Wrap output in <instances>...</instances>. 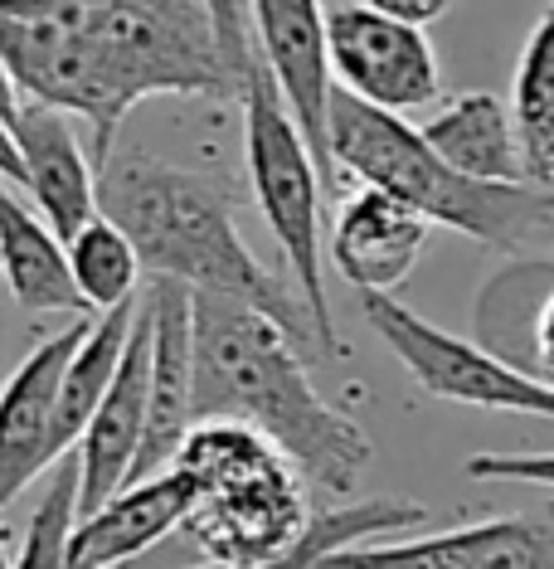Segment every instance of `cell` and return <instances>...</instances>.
Wrapping results in <instances>:
<instances>
[{
	"instance_id": "obj_1",
	"label": "cell",
	"mask_w": 554,
	"mask_h": 569,
	"mask_svg": "<svg viewBox=\"0 0 554 569\" xmlns=\"http://www.w3.org/2000/svg\"><path fill=\"white\" fill-rule=\"evenodd\" d=\"M0 63L20 102L93 132V171L141 102H239L204 0H0Z\"/></svg>"
},
{
	"instance_id": "obj_2",
	"label": "cell",
	"mask_w": 554,
	"mask_h": 569,
	"mask_svg": "<svg viewBox=\"0 0 554 569\" xmlns=\"http://www.w3.org/2000/svg\"><path fill=\"white\" fill-rule=\"evenodd\" d=\"M243 423L268 438L302 482L355 491L375 462L370 438L306 375V351L239 297L190 292V423Z\"/></svg>"
},
{
	"instance_id": "obj_3",
	"label": "cell",
	"mask_w": 554,
	"mask_h": 569,
	"mask_svg": "<svg viewBox=\"0 0 554 569\" xmlns=\"http://www.w3.org/2000/svg\"><path fill=\"white\" fill-rule=\"evenodd\" d=\"M98 214L132 239L141 273L171 278L190 292L239 297L278 321L298 351H316L302 297L243 243L234 200L210 176L151 151H112L98 171Z\"/></svg>"
},
{
	"instance_id": "obj_4",
	"label": "cell",
	"mask_w": 554,
	"mask_h": 569,
	"mask_svg": "<svg viewBox=\"0 0 554 569\" xmlns=\"http://www.w3.org/2000/svg\"><path fill=\"white\" fill-rule=\"evenodd\" d=\"M326 147L336 171L404 200L423 224H443L496 253H525V243L554 224V186H492L462 176L419 137V127L365 108L341 88H331L326 102Z\"/></svg>"
},
{
	"instance_id": "obj_5",
	"label": "cell",
	"mask_w": 554,
	"mask_h": 569,
	"mask_svg": "<svg viewBox=\"0 0 554 569\" xmlns=\"http://www.w3.org/2000/svg\"><path fill=\"white\" fill-rule=\"evenodd\" d=\"M171 468L195 487L185 530L219 569H258L278 560L312 521L302 472L243 423H195Z\"/></svg>"
},
{
	"instance_id": "obj_6",
	"label": "cell",
	"mask_w": 554,
	"mask_h": 569,
	"mask_svg": "<svg viewBox=\"0 0 554 569\" xmlns=\"http://www.w3.org/2000/svg\"><path fill=\"white\" fill-rule=\"evenodd\" d=\"M243 102V166H249V186L253 200L263 210L268 229H273L282 258H288V282L302 297L306 317L316 331V351L321 356H345L351 346L341 341L336 317H331V297H326V249H321V171L306 151V141L292 122L288 102L278 98L273 79L263 73L258 54L243 69L239 83Z\"/></svg>"
},
{
	"instance_id": "obj_7",
	"label": "cell",
	"mask_w": 554,
	"mask_h": 569,
	"mask_svg": "<svg viewBox=\"0 0 554 569\" xmlns=\"http://www.w3.org/2000/svg\"><path fill=\"white\" fill-rule=\"evenodd\" d=\"M360 312L370 331L390 346V356L409 370V380L423 395L462 409H496V413H531V419H554V385L535 375L486 356L467 336H453L404 307L399 297L360 292Z\"/></svg>"
},
{
	"instance_id": "obj_8",
	"label": "cell",
	"mask_w": 554,
	"mask_h": 569,
	"mask_svg": "<svg viewBox=\"0 0 554 569\" xmlns=\"http://www.w3.org/2000/svg\"><path fill=\"white\" fill-rule=\"evenodd\" d=\"M326 63L341 79V93L390 118L443 102V63L429 30L390 20L370 6H336L326 16Z\"/></svg>"
},
{
	"instance_id": "obj_9",
	"label": "cell",
	"mask_w": 554,
	"mask_h": 569,
	"mask_svg": "<svg viewBox=\"0 0 554 569\" xmlns=\"http://www.w3.org/2000/svg\"><path fill=\"white\" fill-rule=\"evenodd\" d=\"M316 569H554V501L409 540H360Z\"/></svg>"
},
{
	"instance_id": "obj_10",
	"label": "cell",
	"mask_w": 554,
	"mask_h": 569,
	"mask_svg": "<svg viewBox=\"0 0 554 569\" xmlns=\"http://www.w3.org/2000/svg\"><path fill=\"white\" fill-rule=\"evenodd\" d=\"M249 40L278 98L288 102L292 122L312 151L321 186L331 180L326 147V102H331V63H326V6L321 0H249Z\"/></svg>"
},
{
	"instance_id": "obj_11",
	"label": "cell",
	"mask_w": 554,
	"mask_h": 569,
	"mask_svg": "<svg viewBox=\"0 0 554 569\" xmlns=\"http://www.w3.org/2000/svg\"><path fill=\"white\" fill-rule=\"evenodd\" d=\"M147 366H151V321L137 297V317H132V336L122 346V360L112 370L88 429L73 443V462H79V501H73V516H88L93 507H102L132 477L141 423H147Z\"/></svg>"
},
{
	"instance_id": "obj_12",
	"label": "cell",
	"mask_w": 554,
	"mask_h": 569,
	"mask_svg": "<svg viewBox=\"0 0 554 569\" xmlns=\"http://www.w3.org/2000/svg\"><path fill=\"white\" fill-rule=\"evenodd\" d=\"M83 327L88 321H73V327L44 336L0 390V516L16 507V497L34 477L59 462L54 399H59V375L69 366Z\"/></svg>"
},
{
	"instance_id": "obj_13",
	"label": "cell",
	"mask_w": 554,
	"mask_h": 569,
	"mask_svg": "<svg viewBox=\"0 0 554 569\" xmlns=\"http://www.w3.org/2000/svg\"><path fill=\"white\" fill-rule=\"evenodd\" d=\"M151 321V366H147V423H141L137 462L127 482L165 472L175 462L190 423V288L171 278H151L147 297Z\"/></svg>"
},
{
	"instance_id": "obj_14",
	"label": "cell",
	"mask_w": 554,
	"mask_h": 569,
	"mask_svg": "<svg viewBox=\"0 0 554 569\" xmlns=\"http://www.w3.org/2000/svg\"><path fill=\"white\" fill-rule=\"evenodd\" d=\"M195 487L180 468L151 472L141 482L112 491L102 507L73 516L69 526V569H118L147 555L157 540L185 526Z\"/></svg>"
},
{
	"instance_id": "obj_15",
	"label": "cell",
	"mask_w": 554,
	"mask_h": 569,
	"mask_svg": "<svg viewBox=\"0 0 554 569\" xmlns=\"http://www.w3.org/2000/svg\"><path fill=\"white\" fill-rule=\"evenodd\" d=\"M429 229L404 200L384 196L375 186H355L341 200L336 224H331V263L355 292H384L419 268L429 249Z\"/></svg>"
},
{
	"instance_id": "obj_16",
	"label": "cell",
	"mask_w": 554,
	"mask_h": 569,
	"mask_svg": "<svg viewBox=\"0 0 554 569\" xmlns=\"http://www.w3.org/2000/svg\"><path fill=\"white\" fill-rule=\"evenodd\" d=\"M10 137L20 151V186L40 204V219L59 239H73L98 214V171L69 118L40 102H20Z\"/></svg>"
},
{
	"instance_id": "obj_17",
	"label": "cell",
	"mask_w": 554,
	"mask_h": 569,
	"mask_svg": "<svg viewBox=\"0 0 554 569\" xmlns=\"http://www.w3.org/2000/svg\"><path fill=\"white\" fill-rule=\"evenodd\" d=\"M419 137L443 157L453 171L472 180H492V186H540L525 166L521 137H515L511 108L486 88L447 98L429 122L419 127Z\"/></svg>"
},
{
	"instance_id": "obj_18",
	"label": "cell",
	"mask_w": 554,
	"mask_h": 569,
	"mask_svg": "<svg viewBox=\"0 0 554 569\" xmlns=\"http://www.w3.org/2000/svg\"><path fill=\"white\" fill-rule=\"evenodd\" d=\"M0 278L24 312H88L73 292L63 239L0 180Z\"/></svg>"
},
{
	"instance_id": "obj_19",
	"label": "cell",
	"mask_w": 554,
	"mask_h": 569,
	"mask_svg": "<svg viewBox=\"0 0 554 569\" xmlns=\"http://www.w3.org/2000/svg\"><path fill=\"white\" fill-rule=\"evenodd\" d=\"M132 317H137V302H122L112 312H102L98 321H88L79 346H73L69 366L59 375V399H54V443H59V458L73 452L79 433L88 429L93 419L102 390H108L112 370L122 360V346L132 336Z\"/></svg>"
},
{
	"instance_id": "obj_20",
	"label": "cell",
	"mask_w": 554,
	"mask_h": 569,
	"mask_svg": "<svg viewBox=\"0 0 554 569\" xmlns=\"http://www.w3.org/2000/svg\"><path fill=\"white\" fill-rule=\"evenodd\" d=\"M506 108L531 176L540 186H554V0H545V10L525 34Z\"/></svg>"
},
{
	"instance_id": "obj_21",
	"label": "cell",
	"mask_w": 554,
	"mask_h": 569,
	"mask_svg": "<svg viewBox=\"0 0 554 569\" xmlns=\"http://www.w3.org/2000/svg\"><path fill=\"white\" fill-rule=\"evenodd\" d=\"M423 521H429V511H423L419 501H399V497L345 501V507L316 511L298 536V546L282 550L278 560H268L258 569H316L326 555H336L345 546H360V540H370V536H390V530H414Z\"/></svg>"
},
{
	"instance_id": "obj_22",
	"label": "cell",
	"mask_w": 554,
	"mask_h": 569,
	"mask_svg": "<svg viewBox=\"0 0 554 569\" xmlns=\"http://www.w3.org/2000/svg\"><path fill=\"white\" fill-rule=\"evenodd\" d=\"M63 258H69L73 292L83 297L88 312H112L122 302H137L141 288V258L132 239L122 234L112 219L93 214L73 239H63Z\"/></svg>"
},
{
	"instance_id": "obj_23",
	"label": "cell",
	"mask_w": 554,
	"mask_h": 569,
	"mask_svg": "<svg viewBox=\"0 0 554 569\" xmlns=\"http://www.w3.org/2000/svg\"><path fill=\"white\" fill-rule=\"evenodd\" d=\"M73 501H79V462L63 452L54 462L40 507L24 526V546L16 569H69V526H73Z\"/></svg>"
},
{
	"instance_id": "obj_24",
	"label": "cell",
	"mask_w": 554,
	"mask_h": 569,
	"mask_svg": "<svg viewBox=\"0 0 554 569\" xmlns=\"http://www.w3.org/2000/svg\"><path fill=\"white\" fill-rule=\"evenodd\" d=\"M467 477L554 491V452H476V458H467Z\"/></svg>"
},
{
	"instance_id": "obj_25",
	"label": "cell",
	"mask_w": 554,
	"mask_h": 569,
	"mask_svg": "<svg viewBox=\"0 0 554 569\" xmlns=\"http://www.w3.org/2000/svg\"><path fill=\"white\" fill-rule=\"evenodd\" d=\"M210 10V24H214V40L224 49V63L229 73L243 83V69L253 59V40H249V0H204Z\"/></svg>"
},
{
	"instance_id": "obj_26",
	"label": "cell",
	"mask_w": 554,
	"mask_h": 569,
	"mask_svg": "<svg viewBox=\"0 0 554 569\" xmlns=\"http://www.w3.org/2000/svg\"><path fill=\"white\" fill-rule=\"evenodd\" d=\"M525 375L554 385V282L540 292V302L531 312V331H525Z\"/></svg>"
},
{
	"instance_id": "obj_27",
	"label": "cell",
	"mask_w": 554,
	"mask_h": 569,
	"mask_svg": "<svg viewBox=\"0 0 554 569\" xmlns=\"http://www.w3.org/2000/svg\"><path fill=\"white\" fill-rule=\"evenodd\" d=\"M360 6H370V10H380V16L419 24V30H423V24L443 20L447 10H453V0H360Z\"/></svg>"
},
{
	"instance_id": "obj_28",
	"label": "cell",
	"mask_w": 554,
	"mask_h": 569,
	"mask_svg": "<svg viewBox=\"0 0 554 569\" xmlns=\"http://www.w3.org/2000/svg\"><path fill=\"white\" fill-rule=\"evenodd\" d=\"M0 180L6 186H20V151H16V137H10V122L0 118Z\"/></svg>"
},
{
	"instance_id": "obj_29",
	"label": "cell",
	"mask_w": 554,
	"mask_h": 569,
	"mask_svg": "<svg viewBox=\"0 0 554 569\" xmlns=\"http://www.w3.org/2000/svg\"><path fill=\"white\" fill-rule=\"evenodd\" d=\"M16 112H20V93H16V83H10L6 63H0V118L16 122Z\"/></svg>"
},
{
	"instance_id": "obj_30",
	"label": "cell",
	"mask_w": 554,
	"mask_h": 569,
	"mask_svg": "<svg viewBox=\"0 0 554 569\" xmlns=\"http://www.w3.org/2000/svg\"><path fill=\"white\" fill-rule=\"evenodd\" d=\"M0 569H16V560H10V540H6V526H0Z\"/></svg>"
},
{
	"instance_id": "obj_31",
	"label": "cell",
	"mask_w": 554,
	"mask_h": 569,
	"mask_svg": "<svg viewBox=\"0 0 554 569\" xmlns=\"http://www.w3.org/2000/svg\"><path fill=\"white\" fill-rule=\"evenodd\" d=\"M195 569H219V565H210V560H204V565H195Z\"/></svg>"
}]
</instances>
